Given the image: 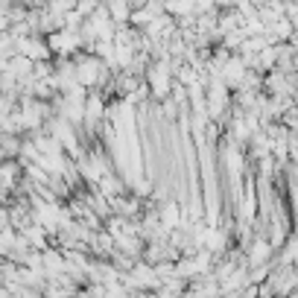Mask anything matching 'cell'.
I'll list each match as a JSON object with an SVG mask.
<instances>
[{
    "mask_svg": "<svg viewBox=\"0 0 298 298\" xmlns=\"http://www.w3.org/2000/svg\"><path fill=\"white\" fill-rule=\"evenodd\" d=\"M108 12L117 18V24H123V21L129 18V6H126V3H111V6H108Z\"/></svg>",
    "mask_w": 298,
    "mask_h": 298,
    "instance_id": "3",
    "label": "cell"
},
{
    "mask_svg": "<svg viewBox=\"0 0 298 298\" xmlns=\"http://www.w3.org/2000/svg\"><path fill=\"white\" fill-rule=\"evenodd\" d=\"M103 76V61L96 59H82L76 64V82L79 85H94Z\"/></svg>",
    "mask_w": 298,
    "mask_h": 298,
    "instance_id": "1",
    "label": "cell"
},
{
    "mask_svg": "<svg viewBox=\"0 0 298 298\" xmlns=\"http://www.w3.org/2000/svg\"><path fill=\"white\" fill-rule=\"evenodd\" d=\"M266 254H269V246H266L263 240H257V243L251 246V263H263L266 260Z\"/></svg>",
    "mask_w": 298,
    "mask_h": 298,
    "instance_id": "2",
    "label": "cell"
}]
</instances>
